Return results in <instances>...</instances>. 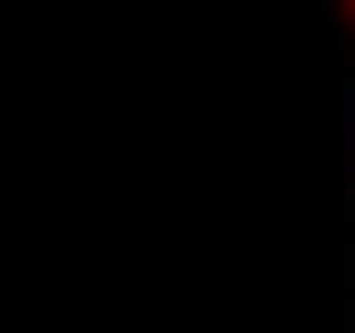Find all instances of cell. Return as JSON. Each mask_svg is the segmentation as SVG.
Masks as SVG:
<instances>
[{
  "mask_svg": "<svg viewBox=\"0 0 355 333\" xmlns=\"http://www.w3.org/2000/svg\"><path fill=\"white\" fill-rule=\"evenodd\" d=\"M344 22H355V0H344Z\"/></svg>",
  "mask_w": 355,
  "mask_h": 333,
  "instance_id": "obj_1",
  "label": "cell"
}]
</instances>
